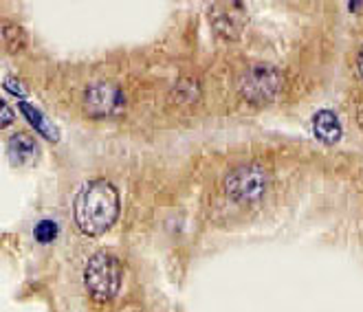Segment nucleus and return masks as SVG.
Here are the masks:
<instances>
[{"label": "nucleus", "mask_w": 363, "mask_h": 312, "mask_svg": "<svg viewBox=\"0 0 363 312\" xmlns=\"http://www.w3.org/2000/svg\"><path fill=\"white\" fill-rule=\"evenodd\" d=\"M119 216V194L108 180H91L75 198V222L84 236H101Z\"/></svg>", "instance_id": "1"}, {"label": "nucleus", "mask_w": 363, "mask_h": 312, "mask_svg": "<svg viewBox=\"0 0 363 312\" xmlns=\"http://www.w3.org/2000/svg\"><path fill=\"white\" fill-rule=\"evenodd\" d=\"M123 264L108 251L95 253L84 268V284L95 301H111L121 288Z\"/></svg>", "instance_id": "2"}, {"label": "nucleus", "mask_w": 363, "mask_h": 312, "mask_svg": "<svg viewBox=\"0 0 363 312\" xmlns=\"http://www.w3.org/2000/svg\"><path fill=\"white\" fill-rule=\"evenodd\" d=\"M123 97L115 86L97 84L86 93V108L93 115H113L121 108Z\"/></svg>", "instance_id": "3"}, {"label": "nucleus", "mask_w": 363, "mask_h": 312, "mask_svg": "<svg viewBox=\"0 0 363 312\" xmlns=\"http://www.w3.org/2000/svg\"><path fill=\"white\" fill-rule=\"evenodd\" d=\"M227 190L240 198H251L264 190V176L253 168H242L227 180Z\"/></svg>", "instance_id": "4"}, {"label": "nucleus", "mask_w": 363, "mask_h": 312, "mask_svg": "<svg viewBox=\"0 0 363 312\" xmlns=\"http://www.w3.org/2000/svg\"><path fill=\"white\" fill-rule=\"evenodd\" d=\"M9 158L18 168H27L38 158V145L29 134L18 132L9 139Z\"/></svg>", "instance_id": "5"}, {"label": "nucleus", "mask_w": 363, "mask_h": 312, "mask_svg": "<svg viewBox=\"0 0 363 312\" xmlns=\"http://www.w3.org/2000/svg\"><path fill=\"white\" fill-rule=\"evenodd\" d=\"M313 134L328 145L341 139V121L333 110H319L313 117Z\"/></svg>", "instance_id": "6"}, {"label": "nucleus", "mask_w": 363, "mask_h": 312, "mask_svg": "<svg viewBox=\"0 0 363 312\" xmlns=\"http://www.w3.org/2000/svg\"><path fill=\"white\" fill-rule=\"evenodd\" d=\"M18 108H20V112L25 115V119L31 123V126H33L42 137H47V139H51V141H57V139H60V137H57V128L51 126L49 119H47L45 115H42L38 108L29 106L27 101H20V103H18Z\"/></svg>", "instance_id": "7"}, {"label": "nucleus", "mask_w": 363, "mask_h": 312, "mask_svg": "<svg viewBox=\"0 0 363 312\" xmlns=\"http://www.w3.org/2000/svg\"><path fill=\"white\" fill-rule=\"evenodd\" d=\"M33 236L40 244H49L57 238V224L53 220H40L33 229Z\"/></svg>", "instance_id": "8"}, {"label": "nucleus", "mask_w": 363, "mask_h": 312, "mask_svg": "<svg viewBox=\"0 0 363 312\" xmlns=\"http://www.w3.org/2000/svg\"><path fill=\"white\" fill-rule=\"evenodd\" d=\"M11 119H13V117H11V108H9V103L5 101V103H3V128L9 126Z\"/></svg>", "instance_id": "9"}, {"label": "nucleus", "mask_w": 363, "mask_h": 312, "mask_svg": "<svg viewBox=\"0 0 363 312\" xmlns=\"http://www.w3.org/2000/svg\"><path fill=\"white\" fill-rule=\"evenodd\" d=\"M5 88H7V91H11L13 95L25 97V88H23V86H16V84H11V79H7V81H5Z\"/></svg>", "instance_id": "10"}, {"label": "nucleus", "mask_w": 363, "mask_h": 312, "mask_svg": "<svg viewBox=\"0 0 363 312\" xmlns=\"http://www.w3.org/2000/svg\"><path fill=\"white\" fill-rule=\"evenodd\" d=\"M359 73L363 77V49H361V55H359Z\"/></svg>", "instance_id": "11"}]
</instances>
